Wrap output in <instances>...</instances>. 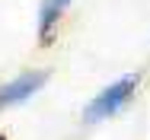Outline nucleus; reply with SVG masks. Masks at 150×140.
Masks as SVG:
<instances>
[{
  "mask_svg": "<svg viewBox=\"0 0 150 140\" xmlns=\"http://www.w3.org/2000/svg\"><path fill=\"white\" fill-rule=\"evenodd\" d=\"M137 89H141V73H137V70H134V73H121L118 80H112L109 86H102L90 102H86L83 124H102V121L115 118V115L137 96Z\"/></svg>",
  "mask_w": 150,
  "mask_h": 140,
  "instance_id": "obj_1",
  "label": "nucleus"
},
{
  "mask_svg": "<svg viewBox=\"0 0 150 140\" xmlns=\"http://www.w3.org/2000/svg\"><path fill=\"white\" fill-rule=\"evenodd\" d=\"M48 80H51V70H45V67H32V70H23V73L10 77L6 83H0V112L10 108V105H23Z\"/></svg>",
  "mask_w": 150,
  "mask_h": 140,
  "instance_id": "obj_2",
  "label": "nucleus"
},
{
  "mask_svg": "<svg viewBox=\"0 0 150 140\" xmlns=\"http://www.w3.org/2000/svg\"><path fill=\"white\" fill-rule=\"evenodd\" d=\"M74 0H42L38 3V45L48 48L54 42V32H58V23L64 19V13L70 10Z\"/></svg>",
  "mask_w": 150,
  "mask_h": 140,
  "instance_id": "obj_3",
  "label": "nucleus"
},
{
  "mask_svg": "<svg viewBox=\"0 0 150 140\" xmlns=\"http://www.w3.org/2000/svg\"><path fill=\"white\" fill-rule=\"evenodd\" d=\"M0 140H6V134H3V131H0Z\"/></svg>",
  "mask_w": 150,
  "mask_h": 140,
  "instance_id": "obj_4",
  "label": "nucleus"
}]
</instances>
